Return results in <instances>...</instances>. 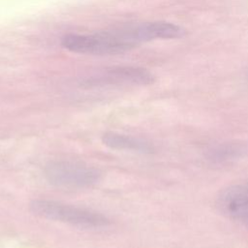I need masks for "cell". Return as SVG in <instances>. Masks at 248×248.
<instances>
[{"mask_svg": "<svg viewBox=\"0 0 248 248\" xmlns=\"http://www.w3.org/2000/svg\"><path fill=\"white\" fill-rule=\"evenodd\" d=\"M29 209L38 217L79 229H100L110 224V220L100 212L51 200H34L29 204Z\"/></svg>", "mask_w": 248, "mask_h": 248, "instance_id": "obj_1", "label": "cell"}, {"mask_svg": "<svg viewBox=\"0 0 248 248\" xmlns=\"http://www.w3.org/2000/svg\"><path fill=\"white\" fill-rule=\"evenodd\" d=\"M61 45L72 52L91 55H115L132 49L114 29L93 34H66L61 38Z\"/></svg>", "mask_w": 248, "mask_h": 248, "instance_id": "obj_2", "label": "cell"}, {"mask_svg": "<svg viewBox=\"0 0 248 248\" xmlns=\"http://www.w3.org/2000/svg\"><path fill=\"white\" fill-rule=\"evenodd\" d=\"M46 180L56 187L87 188L101 178V171L85 163L71 160L49 162L45 168Z\"/></svg>", "mask_w": 248, "mask_h": 248, "instance_id": "obj_3", "label": "cell"}, {"mask_svg": "<svg viewBox=\"0 0 248 248\" xmlns=\"http://www.w3.org/2000/svg\"><path fill=\"white\" fill-rule=\"evenodd\" d=\"M154 81L153 75L144 68L135 66H117L105 68L80 81L85 88L114 85H148Z\"/></svg>", "mask_w": 248, "mask_h": 248, "instance_id": "obj_4", "label": "cell"}, {"mask_svg": "<svg viewBox=\"0 0 248 248\" xmlns=\"http://www.w3.org/2000/svg\"><path fill=\"white\" fill-rule=\"evenodd\" d=\"M217 204L225 215L245 224L248 221V184L226 188L218 196Z\"/></svg>", "mask_w": 248, "mask_h": 248, "instance_id": "obj_5", "label": "cell"}, {"mask_svg": "<svg viewBox=\"0 0 248 248\" xmlns=\"http://www.w3.org/2000/svg\"><path fill=\"white\" fill-rule=\"evenodd\" d=\"M102 141L106 146L117 150H131L140 153H150L153 151V147L148 141L114 132L105 133L102 137Z\"/></svg>", "mask_w": 248, "mask_h": 248, "instance_id": "obj_6", "label": "cell"}, {"mask_svg": "<svg viewBox=\"0 0 248 248\" xmlns=\"http://www.w3.org/2000/svg\"><path fill=\"white\" fill-rule=\"evenodd\" d=\"M248 155V142H227L213 147L209 158L215 162H230Z\"/></svg>", "mask_w": 248, "mask_h": 248, "instance_id": "obj_7", "label": "cell"}, {"mask_svg": "<svg viewBox=\"0 0 248 248\" xmlns=\"http://www.w3.org/2000/svg\"><path fill=\"white\" fill-rule=\"evenodd\" d=\"M245 224H246V226H247V227H248V221H247V222H246V223H245Z\"/></svg>", "mask_w": 248, "mask_h": 248, "instance_id": "obj_8", "label": "cell"}]
</instances>
